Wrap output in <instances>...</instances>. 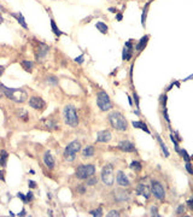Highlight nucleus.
Listing matches in <instances>:
<instances>
[{
  "instance_id": "6ab92c4d",
  "label": "nucleus",
  "mask_w": 193,
  "mask_h": 217,
  "mask_svg": "<svg viewBox=\"0 0 193 217\" xmlns=\"http://www.w3.org/2000/svg\"><path fill=\"white\" fill-rule=\"evenodd\" d=\"M147 41H148V35L143 36L141 39H140V41L138 42V45H136V50H138L139 52H140V51H143V50L145 48V46H146Z\"/></svg>"
},
{
  "instance_id": "f3484780",
  "label": "nucleus",
  "mask_w": 193,
  "mask_h": 217,
  "mask_svg": "<svg viewBox=\"0 0 193 217\" xmlns=\"http://www.w3.org/2000/svg\"><path fill=\"white\" fill-rule=\"evenodd\" d=\"M42 124L45 125V128H47L48 130H52V129H56V128H57V123H56L52 118L43 119V121H42Z\"/></svg>"
},
{
  "instance_id": "1a4fd4ad",
  "label": "nucleus",
  "mask_w": 193,
  "mask_h": 217,
  "mask_svg": "<svg viewBox=\"0 0 193 217\" xmlns=\"http://www.w3.org/2000/svg\"><path fill=\"white\" fill-rule=\"evenodd\" d=\"M29 106L33 107L34 110H43L46 106V103L43 101L40 96H30V99H29Z\"/></svg>"
},
{
  "instance_id": "c85d7f7f",
  "label": "nucleus",
  "mask_w": 193,
  "mask_h": 217,
  "mask_svg": "<svg viewBox=\"0 0 193 217\" xmlns=\"http://www.w3.org/2000/svg\"><path fill=\"white\" fill-rule=\"evenodd\" d=\"M148 5H150V3H147L144 7V11H143V14H141V24L145 25V21H146V13H147V10H148Z\"/></svg>"
},
{
  "instance_id": "473e14b6",
  "label": "nucleus",
  "mask_w": 193,
  "mask_h": 217,
  "mask_svg": "<svg viewBox=\"0 0 193 217\" xmlns=\"http://www.w3.org/2000/svg\"><path fill=\"white\" fill-rule=\"evenodd\" d=\"M180 153H181V156L183 157V159H185V162H190V157H188L187 152H186V151H185V149H181V151H180Z\"/></svg>"
},
{
  "instance_id": "a878e982",
  "label": "nucleus",
  "mask_w": 193,
  "mask_h": 217,
  "mask_svg": "<svg viewBox=\"0 0 193 217\" xmlns=\"http://www.w3.org/2000/svg\"><path fill=\"white\" fill-rule=\"evenodd\" d=\"M130 169L133 171H135V173H139V171H141V164H140L139 162H132L130 164Z\"/></svg>"
},
{
  "instance_id": "20e7f679",
  "label": "nucleus",
  "mask_w": 193,
  "mask_h": 217,
  "mask_svg": "<svg viewBox=\"0 0 193 217\" xmlns=\"http://www.w3.org/2000/svg\"><path fill=\"white\" fill-rule=\"evenodd\" d=\"M80 149H81L80 141L75 140V141H72V143H70L64 149V153H63L64 159L68 161V162H72L74 159L76 158V154H77V152L80 151Z\"/></svg>"
},
{
  "instance_id": "ea45409f",
  "label": "nucleus",
  "mask_w": 193,
  "mask_h": 217,
  "mask_svg": "<svg viewBox=\"0 0 193 217\" xmlns=\"http://www.w3.org/2000/svg\"><path fill=\"white\" fill-rule=\"evenodd\" d=\"M75 62L79 63V64H82V63H83V54H81V56L76 57V58H75Z\"/></svg>"
},
{
  "instance_id": "f704fd0d",
  "label": "nucleus",
  "mask_w": 193,
  "mask_h": 217,
  "mask_svg": "<svg viewBox=\"0 0 193 217\" xmlns=\"http://www.w3.org/2000/svg\"><path fill=\"white\" fill-rule=\"evenodd\" d=\"M17 197L22 200V201H23V203L26 204V203H28V200H27V196H24V194H22V193H18L17 194Z\"/></svg>"
},
{
  "instance_id": "412c9836",
  "label": "nucleus",
  "mask_w": 193,
  "mask_h": 217,
  "mask_svg": "<svg viewBox=\"0 0 193 217\" xmlns=\"http://www.w3.org/2000/svg\"><path fill=\"white\" fill-rule=\"evenodd\" d=\"M7 159H9V153L6 151H1L0 152V167H5Z\"/></svg>"
},
{
  "instance_id": "4c0bfd02",
  "label": "nucleus",
  "mask_w": 193,
  "mask_h": 217,
  "mask_svg": "<svg viewBox=\"0 0 193 217\" xmlns=\"http://www.w3.org/2000/svg\"><path fill=\"white\" fill-rule=\"evenodd\" d=\"M27 200H28V201H32V200H34V194H33V192H32V191H29V192L27 193Z\"/></svg>"
},
{
  "instance_id": "a18cd8bd",
  "label": "nucleus",
  "mask_w": 193,
  "mask_h": 217,
  "mask_svg": "<svg viewBox=\"0 0 193 217\" xmlns=\"http://www.w3.org/2000/svg\"><path fill=\"white\" fill-rule=\"evenodd\" d=\"M28 186L30 187V188H36V183H35L34 181H29V182H28Z\"/></svg>"
},
{
  "instance_id": "393cba45",
  "label": "nucleus",
  "mask_w": 193,
  "mask_h": 217,
  "mask_svg": "<svg viewBox=\"0 0 193 217\" xmlns=\"http://www.w3.org/2000/svg\"><path fill=\"white\" fill-rule=\"evenodd\" d=\"M17 115H18V118L23 119L24 122H27L28 119H29V115H28V112H27L26 110H23V109H21V110L17 112Z\"/></svg>"
},
{
  "instance_id": "a211bd4d",
  "label": "nucleus",
  "mask_w": 193,
  "mask_h": 217,
  "mask_svg": "<svg viewBox=\"0 0 193 217\" xmlns=\"http://www.w3.org/2000/svg\"><path fill=\"white\" fill-rule=\"evenodd\" d=\"M93 156H94V147L93 146H87L86 148H83V151H82L83 158H91Z\"/></svg>"
},
{
  "instance_id": "dca6fc26",
  "label": "nucleus",
  "mask_w": 193,
  "mask_h": 217,
  "mask_svg": "<svg viewBox=\"0 0 193 217\" xmlns=\"http://www.w3.org/2000/svg\"><path fill=\"white\" fill-rule=\"evenodd\" d=\"M11 14L17 19V22H18V23H19L22 27H23L24 29H28V25H27V23H26V19H24L23 14H22L21 12H18V13H11Z\"/></svg>"
},
{
  "instance_id": "39448f33",
  "label": "nucleus",
  "mask_w": 193,
  "mask_h": 217,
  "mask_svg": "<svg viewBox=\"0 0 193 217\" xmlns=\"http://www.w3.org/2000/svg\"><path fill=\"white\" fill-rule=\"evenodd\" d=\"M96 105H98L100 111H109L112 107L110 96L105 91H99L96 94Z\"/></svg>"
},
{
  "instance_id": "2f4dec72",
  "label": "nucleus",
  "mask_w": 193,
  "mask_h": 217,
  "mask_svg": "<svg viewBox=\"0 0 193 217\" xmlns=\"http://www.w3.org/2000/svg\"><path fill=\"white\" fill-rule=\"evenodd\" d=\"M47 82H48V83H52L53 86L58 85V81H57V79H56L54 76H48V77H47Z\"/></svg>"
},
{
  "instance_id": "72a5a7b5",
  "label": "nucleus",
  "mask_w": 193,
  "mask_h": 217,
  "mask_svg": "<svg viewBox=\"0 0 193 217\" xmlns=\"http://www.w3.org/2000/svg\"><path fill=\"white\" fill-rule=\"evenodd\" d=\"M185 212V207H183V205H179L177 206V209H176V214L177 215H182Z\"/></svg>"
},
{
  "instance_id": "4468645a",
  "label": "nucleus",
  "mask_w": 193,
  "mask_h": 217,
  "mask_svg": "<svg viewBox=\"0 0 193 217\" xmlns=\"http://www.w3.org/2000/svg\"><path fill=\"white\" fill-rule=\"evenodd\" d=\"M43 164H45L48 169L54 168V158L50 152H46L45 154H43Z\"/></svg>"
},
{
  "instance_id": "a19ab883",
  "label": "nucleus",
  "mask_w": 193,
  "mask_h": 217,
  "mask_svg": "<svg viewBox=\"0 0 193 217\" xmlns=\"http://www.w3.org/2000/svg\"><path fill=\"white\" fill-rule=\"evenodd\" d=\"M77 192H79L80 194L86 193V187H85V186H79V187H77Z\"/></svg>"
},
{
  "instance_id": "09e8293b",
  "label": "nucleus",
  "mask_w": 193,
  "mask_h": 217,
  "mask_svg": "<svg viewBox=\"0 0 193 217\" xmlns=\"http://www.w3.org/2000/svg\"><path fill=\"white\" fill-rule=\"evenodd\" d=\"M4 71H5V68L3 65H0V76H1V75L4 74Z\"/></svg>"
},
{
  "instance_id": "f8f14e48",
  "label": "nucleus",
  "mask_w": 193,
  "mask_h": 217,
  "mask_svg": "<svg viewBox=\"0 0 193 217\" xmlns=\"http://www.w3.org/2000/svg\"><path fill=\"white\" fill-rule=\"evenodd\" d=\"M116 182H117V185H120L121 187H128L130 185L128 177L125 176V174L122 173V171H118V173H117V175H116Z\"/></svg>"
},
{
  "instance_id": "de8ad7c7",
  "label": "nucleus",
  "mask_w": 193,
  "mask_h": 217,
  "mask_svg": "<svg viewBox=\"0 0 193 217\" xmlns=\"http://www.w3.org/2000/svg\"><path fill=\"white\" fill-rule=\"evenodd\" d=\"M26 215H27V214H26V210H24V209H22V211H21L17 216H26Z\"/></svg>"
},
{
  "instance_id": "5701e85b",
  "label": "nucleus",
  "mask_w": 193,
  "mask_h": 217,
  "mask_svg": "<svg viewBox=\"0 0 193 217\" xmlns=\"http://www.w3.org/2000/svg\"><path fill=\"white\" fill-rule=\"evenodd\" d=\"M95 27H96V29H98L101 34H106L108 33V25L105 23H103V22H96Z\"/></svg>"
},
{
  "instance_id": "603ef678",
  "label": "nucleus",
  "mask_w": 193,
  "mask_h": 217,
  "mask_svg": "<svg viewBox=\"0 0 193 217\" xmlns=\"http://www.w3.org/2000/svg\"><path fill=\"white\" fill-rule=\"evenodd\" d=\"M109 11H110V12H114V13H116V9H115V7H110Z\"/></svg>"
},
{
  "instance_id": "49530a36",
  "label": "nucleus",
  "mask_w": 193,
  "mask_h": 217,
  "mask_svg": "<svg viewBox=\"0 0 193 217\" xmlns=\"http://www.w3.org/2000/svg\"><path fill=\"white\" fill-rule=\"evenodd\" d=\"M122 18H123L122 13H117V14H116V19H117V21H122Z\"/></svg>"
},
{
  "instance_id": "e433bc0d",
  "label": "nucleus",
  "mask_w": 193,
  "mask_h": 217,
  "mask_svg": "<svg viewBox=\"0 0 193 217\" xmlns=\"http://www.w3.org/2000/svg\"><path fill=\"white\" fill-rule=\"evenodd\" d=\"M132 124H133V127H134V128H140V129H141V128H143V125H144L143 122H135V121L133 122Z\"/></svg>"
},
{
  "instance_id": "7ed1b4c3",
  "label": "nucleus",
  "mask_w": 193,
  "mask_h": 217,
  "mask_svg": "<svg viewBox=\"0 0 193 217\" xmlns=\"http://www.w3.org/2000/svg\"><path fill=\"white\" fill-rule=\"evenodd\" d=\"M63 118L65 124H68L69 127H77L79 124V116L76 109L72 105H65V107L63 109Z\"/></svg>"
},
{
  "instance_id": "ddd939ff",
  "label": "nucleus",
  "mask_w": 193,
  "mask_h": 217,
  "mask_svg": "<svg viewBox=\"0 0 193 217\" xmlns=\"http://www.w3.org/2000/svg\"><path fill=\"white\" fill-rule=\"evenodd\" d=\"M111 140V133L109 130H101L96 134V143H109Z\"/></svg>"
},
{
  "instance_id": "3c124183",
  "label": "nucleus",
  "mask_w": 193,
  "mask_h": 217,
  "mask_svg": "<svg viewBox=\"0 0 193 217\" xmlns=\"http://www.w3.org/2000/svg\"><path fill=\"white\" fill-rule=\"evenodd\" d=\"M188 206H190L191 209H193V199H191V200H188Z\"/></svg>"
},
{
  "instance_id": "37998d69",
  "label": "nucleus",
  "mask_w": 193,
  "mask_h": 217,
  "mask_svg": "<svg viewBox=\"0 0 193 217\" xmlns=\"http://www.w3.org/2000/svg\"><path fill=\"white\" fill-rule=\"evenodd\" d=\"M133 96H134V100H135V106L139 107V96H138V94L134 93V94H133Z\"/></svg>"
},
{
  "instance_id": "5fc2aeb1",
  "label": "nucleus",
  "mask_w": 193,
  "mask_h": 217,
  "mask_svg": "<svg viewBox=\"0 0 193 217\" xmlns=\"http://www.w3.org/2000/svg\"><path fill=\"white\" fill-rule=\"evenodd\" d=\"M1 95H4V93H3L1 89H0V98H1Z\"/></svg>"
},
{
  "instance_id": "9d476101",
  "label": "nucleus",
  "mask_w": 193,
  "mask_h": 217,
  "mask_svg": "<svg viewBox=\"0 0 193 217\" xmlns=\"http://www.w3.org/2000/svg\"><path fill=\"white\" fill-rule=\"evenodd\" d=\"M117 146H118V148H120L121 151H123V152H134V151H135L134 144L130 143V141H128V140L120 141Z\"/></svg>"
},
{
  "instance_id": "864d4df0",
  "label": "nucleus",
  "mask_w": 193,
  "mask_h": 217,
  "mask_svg": "<svg viewBox=\"0 0 193 217\" xmlns=\"http://www.w3.org/2000/svg\"><path fill=\"white\" fill-rule=\"evenodd\" d=\"M3 22H4V18H3L1 14H0V23H3Z\"/></svg>"
},
{
  "instance_id": "9b49d317",
  "label": "nucleus",
  "mask_w": 193,
  "mask_h": 217,
  "mask_svg": "<svg viewBox=\"0 0 193 217\" xmlns=\"http://www.w3.org/2000/svg\"><path fill=\"white\" fill-rule=\"evenodd\" d=\"M132 53H133V45L132 41H127L124 43V48L122 52V58L123 61H129L132 58Z\"/></svg>"
},
{
  "instance_id": "f257e3e1",
  "label": "nucleus",
  "mask_w": 193,
  "mask_h": 217,
  "mask_svg": "<svg viewBox=\"0 0 193 217\" xmlns=\"http://www.w3.org/2000/svg\"><path fill=\"white\" fill-rule=\"evenodd\" d=\"M0 89L3 91L4 95L7 96L9 99H11L14 103H24L28 98V94L26 91L23 89H19V88H9L6 87L5 85L0 83Z\"/></svg>"
},
{
  "instance_id": "c9c22d12",
  "label": "nucleus",
  "mask_w": 193,
  "mask_h": 217,
  "mask_svg": "<svg viewBox=\"0 0 193 217\" xmlns=\"http://www.w3.org/2000/svg\"><path fill=\"white\" fill-rule=\"evenodd\" d=\"M106 216L108 217H117V216H120V214H118V211H115V210H112V211H110V212H108L106 214Z\"/></svg>"
},
{
  "instance_id": "2eb2a0df",
  "label": "nucleus",
  "mask_w": 193,
  "mask_h": 217,
  "mask_svg": "<svg viewBox=\"0 0 193 217\" xmlns=\"http://www.w3.org/2000/svg\"><path fill=\"white\" fill-rule=\"evenodd\" d=\"M150 191H148V188L145 186V185H139L138 188H136V194H139V196H144L145 199H148V197H150Z\"/></svg>"
},
{
  "instance_id": "b1692460",
  "label": "nucleus",
  "mask_w": 193,
  "mask_h": 217,
  "mask_svg": "<svg viewBox=\"0 0 193 217\" xmlns=\"http://www.w3.org/2000/svg\"><path fill=\"white\" fill-rule=\"evenodd\" d=\"M51 28H52V32L54 33L56 36H61V35H63V33L58 29V27H57V24H56V22H54L53 19H51Z\"/></svg>"
},
{
  "instance_id": "c03bdc74",
  "label": "nucleus",
  "mask_w": 193,
  "mask_h": 217,
  "mask_svg": "<svg viewBox=\"0 0 193 217\" xmlns=\"http://www.w3.org/2000/svg\"><path fill=\"white\" fill-rule=\"evenodd\" d=\"M151 215L158 216V214H157V207H156V206H152V207H151Z\"/></svg>"
},
{
  "instance_id": "f03ea898",
  "label": "nucleus",
  "mask_w": 193,
  "mask_h": 217,
  "mask_svg": "<svg viewBox=\"0 0 193 217\" xmlns=\"http://www.w3.org/2000/svg\"><path fill=\"white\" fill-rule=\"evenodd\" d=\"M110 124L112 125V128H115L116 130H121V132H124L127 130L128 128V123H127V119L124 118V116L120 112H111L108 117Z\"/></svg>"
},
{
  "instance_id": "4be33fe9",
  "label": "nucleus",
  "mask_w": 193,
  "mask_h": 217,
  "mask_svg": "<svg viewBox=\"0 0 193 217\" xmlns=\"http://www.w3.org/2000/svg\"><path fill=\"white\" fill-rule=\"evenodd\" d=\"M156 138H157V141L159 143V145H161V148H162V151H163V153H164V157H169V151H168V148H167V146H165V144L163 143V140L158 136V135H156Z\"/></svg>"
},
{
  "instance_id": "6e6552de",
  "label": "nucleus",
  "mask_w": 193,
  "mask_h": 217,
  "mask_svg": "<svg viewBox=\"0 0 193 217\" xmlns=\"http://www.w3.org/2000/svg\"><path fill=\"white\" fill-rule=\"evenodd\" d=\"M151 191H152V194L154 196L156 199L158 200H163L165 197V191L163 188L162 183H159L158 181H152L151 182Z\"/></svg>"
},
{
  "instance_id": "cd10ccee",
  "label": "nucleus",
  "mask_w": 193,
  "mask_h": 217,
  "mask_svg": "<svg viewBox=\"0 0 193 217\" xmlns=\"http://www.w3.org/2000/svg\"><path fill=\"white\" fill-rule=\"evenodd\" d=\"M95 183H98V178H95L94 175H93V176H90L88 178H86V185H87V186H94Z\"/></svg>"
},
{
  "instance_id": "8fccbe9b",
  "label": "nucleus",
  "mask_w": 193,
  "mask_h": 217,
  "mask_svg": "<svg viewBox=\"0 0 193 217\" xmlns=\"http://www.w3.org/2000/svg\"><path fill=\"white\" fill-rule=\"evenodd\" d=\"M0 180H1V181H5V177H4V174H3L1 170H0Z\"/></svg>"
},
{
  "instance_id": "79ce46f5",
  "label": "nucleus",
  "mask_w": 193,
  "mask_h": 217,
  "mask_svg": "<svg viewBox=\"0 0 193 217\" xmlns=\"http://www.w3.org/2000/svg\"><path fill=\"white\" fill-rule=\"evenodd\" d=\"M163 115H164L165 121H167L168 123H170V119H169V117H168V111H167V109H165V107H164V110H163Z\"/></svg>"
},
{
  "instance_id": "aec40b11",
  "label": "nucleus",
  "mask_w": 193,
  "mask_h": 217,
  "mask_svg": "<svg viewBox=\"0 0 193 217\" xmlns=\"http://www.w3.org/2000/svg\"><path fill=\"white\" fill-rule=\"evenodd\" d=\"M21 65H22V68H23L26 71H28V72H32L33 66H34L33 62H29V61H22Z\"/></svg>"
},
{
  "instance_id": "7c9ffc66",
  "label": "nucleus",
  "mask_w": 193,
  "mask_h": 217,
  "mask_svg": "<svg viewBox=\"0 0 193 217\" xmlns=\"http://www.w3.org/2000/svg\"><path fill=\"white\" fill-rule=\"evenodd\" d=\"M170 140H172L173 143H174V146H175V148H176V151H177V152H180V149H179V144H177V141H176V139H175V136H174V134H170Z\"/></svg>"
},
{
  "instance_id": "c756f323",
  "label": "nucleus",
  "mask_w": 193,
  "mask_h": 217,
  "mask_svg": "<svg viewBox=\"0 0 193 217\" xmlns=\"http://www.w3.org/2000/svg\"><path fill=\"white\" fill-rule=\"evenodd\" d=\"M90 214H91L92 216H98V217H100V216H103V210H101V207H98L96 210H92Z\"/></svg>"
},
{
  "instance_id": "423d86ee",
  "label": "nucleus",
  "mask_w": 193,
  "mask_h": 217,
  "mask_svg": "<svg viewBox=\"0 0 193 217\" xmlns=\"http://www.w3.org/2000/svg\"><path fill=\"white\" fill-rule=\"evenodd\" d=\"M95 174V167L92 164H83V165L77 167L75 171V176L79 180H86L90 176H93Z\"/></svg>"
},
{
  "instance_id": "bb28decb",
  "label": "nucleus",
  "mask_w": 193,
  "mask_h": 217,
  "mask_svg": "<svg viewBox=\"0 0 193 217\" xmlns=\"http://www.w3.org/2000/svg\"><path fill=\"white\" fill-rule=\"evenodd\" d=\"M128 199V196L124 192H116V200L117 201H124Z\"/></svg>"
},
{
  "instance_id": "58836bf2",
  "label": "nucleus",
  "mask_w": 193,
  "mask_h": 217,
  "mask_svg": "<svg viewBox=\"0 0 193 217\" xmlns=\"http://www.w3.org/2000/svg\"><path fill=\"white\" fill-rule=\"evenodd\" d=\"M186 169H187V171H188L190 174L193 175V169H192V167H191V162H186Z\"/></svg>"
},
{
  "instance_id": "0eeeda50",
  "label": "nucleus",
  "mask_w": 193,
  "mask_h": 217,
  "mask_svg": "<svg viewBox=\"0 0 193 217\" xmlns=\"http://www.w3.org/2000/svg\"><path fill=\"white\" fill-rule=\"evenodd\" d=\"M101 181H103L104 185L108 186V187L114 185L115 175H114V168H112V165L106 164V165L101 169Z\"/></svg>"
}]
</instances>
